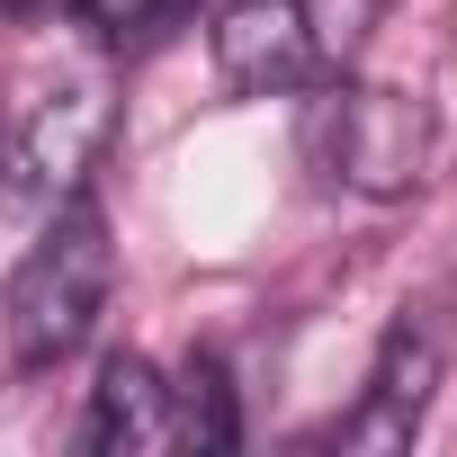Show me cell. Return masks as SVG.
<instances>
[{"label":"cell","mask_w":457,"mask_h":457,"mask_svg":"<svg viewBox=\"0 0 457 457\" xmlns=\"http://www.w3.org/2000/svg\"><path fill=\"white\" fill-rule=\"evenodd\" d=\"M323 63V37H314V10L305 0H224L215 19V72L234 90H296L314 81Z\"/></svg>","instance_id":"3957f363"},{"label":"cell","mask_w":457,"mask_h":457,"mask_svg":"<svg viewBox=\"0 0 457 457\" xmlns=\"http://www.w3.org/2000/svg\"><path fill=\"white\" fill-rule=\"evenodd\" d=\"M305 153L323 162V179L359 188V197H412L439 162V126L412 90L386 81H332L305 108Z\"/></svg>","instance_id":"7a4b0ae2"},{"label":"cell","mask_w":457,"mask_h":457,"mask_svg":"<svg viewBox=\"0 0 457 457\" xmlns=\"http://www.w3.org/2000/svg\"><path fill=\"white\" fill-rule=\"evenodd\" d=\"M439 359H448L439 323H430V314H403V323L386 332V350H377L368 403H359L332 439H341V448H412V430H421V412H430V386H439Z\"/></svg>","instance_id":"277c9868"},{"label":"cell","mask_w":457,"mask_h":457,"mask_svg":"<svg viewBox=\"0 0 457 457\" xmlns=\"http://www.w3.org/2000/svg\"><path fill=\"white\" fill-rule=\"evenodd\" d=\"M72 10H81L99 37H135V28H153V19L170 10V0H72Z\"/></svg>","instance_id":"52a82bcc"},{"label":"cell","mask_w":457,"mask_h":457,"mask_svg":"<svg viewBox=\"0 0 457 457\" xmlns=\"http://www.w3.org/2000/svg\"><path fill=\"white\" fill-rule=\"evenodd\" d=\"M81 448L99 457H135V448H170V386L153 359H108L81 412Z\"/></svg>","instance_id":"5b68a950"},{"label":"cell","mask_w":457,"mask_h":457,"mask_svg":"<svg viewBox=\"0 0 457 457\" xmlns=\"http://www.w3.org/2000/svg\"><path fill=\"white\" fill-rule=\"evenodd\" d=\"M108 287H117V243H108V215L90 197H63V215L46 224V243L19 261L10 278V350L19 368H54L72 359L99 314H108Z\"/></svg>","instance_id":"6da1fadb"},{"label":"cell","mask_w":457,"mask_h":457,"mask_svg":"<svg viewBox=\"0 0 457 457\" xmlns=\"http://www.w3.org/2000/svg\"><path fill=\"white\" fill-rule=\"evenodd\" d=\"M170 439H188V448H206V457L243 439V421H234V386H224L215 359H188V368H179V386H170Z\"/></svg>","instance_id":"8992f818"}]
</instances>
